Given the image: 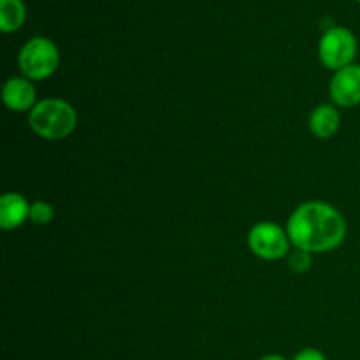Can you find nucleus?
<instances>
[{"label": "nucleus", "instance_id": "10", "mask_svg": "<svg viewBox=\"0 0 360 360\" xmlns=\"http://www.w3.org/2000/svg\"><path fill=\"white\" fill-rule=\"evenodd\" d=\"M27 9L21 0H0V30L11 34L23 27Z\"/></svg>", "mask_w": 360, "mask_h": 360}, {"label": "nucleus", "instance_id": "2", "mask_svg": "<svg viewBox=\"0 0 360 360\" xmlns=\"http://www.w3.org/2000/svg\"><path fill=\"white\" fill-rule=\"evenodd\" d=\"M28 122L32 130L42 139L60 141L74 132L77 116L69 102L62 98H44L32 109Z\"/></svg>", "mask_w": 360, "mask_h": 360}, {"label": "nucleus", "instance_id": "7", "mask_svg": "<svg viewBox=\"0 0 360 360\" xmlns=\"http://www.w3.org/2000/svg\"><path fill=\"white\" fill-rule=\"evenodd\" d=\"M35 88L25 77H11L2 90L4 104L16 112L32 111L35 108Z\"/></svg>", "mask_w": 360, "mask_h": 360}, {"label": "nucleus", "instance_id": "13", "mask_svg": "<svg viewBox=\"0 0 360 360\" xmlns=\"http://www.w3.org/2000/svg\"><path fill=\"white\" fill-rule=\"evenodd\" d=\"M294 360H327V359L326 355H323L320 350H316V348H304V350H301L297 355H295Z\"/></svg>", "mask_w": 360, "mask_h": 360}, {"label": "nucleus", "instance_id": "1", "mask_svg": "<svg viewBox=\"0 0 360 360\" xmlns=\"http://www.w3.org/2000/svg\"><path fill=\"white\" fill-rule=\"evenodd\" d=\"M287 234L292 245L302 252H333L345 241L347 224L336 207L320 200H311L299 206L290 214Z\"/></svg>", "mask_w": 360, "mask_h": 360}, {"label": "nucleus", "instance_id": "11", "mask_svg": "<svg viewBox=\"0 0 360 360\" xmlns=\"http://www.w3.org/2000/svg\"><path fill=\"white\" fill-rule=\"evenodd\" d=\"M55 217L51 204L44 202V200H37L30 206V220L35 225H48Z\"/></svg>", "mask_w": 360, "mask_h": 360}, {"label": "nucleus", "instance_id": "6", "mask_svg": "<svg viewBox=\"0 0 360 360\" xmlns=\"http://www.w3.org/2000/svg\"><path fill=\"white\" fill-rule=\"evenodd\" d=\"M330 98L341 108H354L360 104V65L352 63L338 70L330 81Z\"/></svg>", "mask_w": 360, "mask_h": 360}, {"label": "nucleus", "instance_id": "12", "mask_svg": "<svg viewBox=\"0 0 360 360\" xmlns=\"http://www.w3.org/2000/svg\"><path fill=\"white\" fill-rule=\"evenodd\" d=\"M290 269L295 271V273H304L311 267V253L302 252V250H297L290 255Z\"/></svg>", "mask_w": 360, "mask_h": 360}, {"label": "nucleus", "instance_id": "5", "mask_svg": "<svg viewBox=\"0 0 360 360\" xmlns=\"http://www.w3.org/2000/svg\"><path fill=\"white\" fill-rule=\"evenodd\" d=\"M290 245L287 231L273 221H260L248 234L250 250L264 260L281 259L287 255Z\"/></svg>", "mask_w": 360, "mask_h": 360}, {"label": "nucleus", "instance_id": "8", "mask_svg": "<svg viewBox=\"0 0 360 360\" xmlns=\"http://www.w3.org/2000/svg\"><path fill=\"white\" fill-rule=\"evenodd\" d=\"M27 218H30L27 199L20 193H4L0 199V227L4 231H13L21 227Z\"/></svg>", "mask_w": 360, "mask_h": 360}, {"label": "nucleus", "instance_id": "4", "mask_svg": "<svg viewBox=\"0 0 360 360\" xmlns=\"http://www.w3.org/2000/svg\"><path fill=\"white\" fill-rule=\"evenodd\" d=\"M357 55V39L348 28L334 27L322 35L319 44L320 62L333 70H341L354 63Z\"/></svg>", "mask_w": 360, "mask_h": 360}, {"label": "nucleus", "instance_id": "9", "mask_svg": "<svg viewBox=\"0 0 360 360\" xmlns=\"http://www.w3.org/2000/svg\"><path fill=\"white\" fill-rule=\"evenodd\" d=\"M340 112L334 105L323 104L319 105L309 116V130L315 134L319 139H329L340 129Z\"/></svg>", "mask_w": 360, "mask_h": 360}, {"label": "nucleus", "instance_id": "14", "mask_svg": "<svg viewBox=\"0 0 360 360\" xmlns=\"http://www.w3.org/2000/svg\"><path fill=\"white\" fill-rule=\"evenodd\" d=\"M260 360H287V359H283L281 355H266V357H262Z\"/></svg>", "mask_w": 360, "mask_h": 360}, {"label": "nucleus", "instance_id": "3", "mask_svg": "<svg viewBox=\"0 0 360 360\" xmlns=\"http://www.w3.org/2000/svg\"><path fill=\"white\" fill-rule=\"evenodd\" d=\"M18 63L27 79L42 81L55 74V70L58 69V48L49 39L34 37L21 48Z\"/></svg>", "mask_w": 360, "mask_h": 360}, {"label": "nucleus", "instance_id": "15", "mask_svg": "<svg viewBox=\"0 0 360 360\" xmlns=\"http://www.w3.org/2000/svg\"><path fill=\"white\" fill-rule=\"evenodd\" d=\"M357 2H360V0H357Z\"/></svg>", "mask_w": 360, "mask_h": 360}]
</instances>
